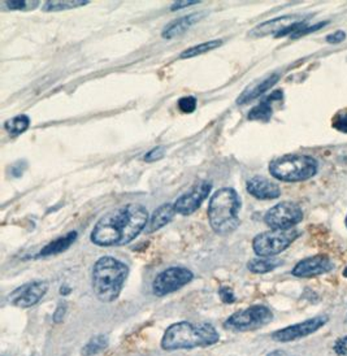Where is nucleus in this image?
Instances as JSON below:
<instances>
[{
  "label": "nucleus",
  "instance_id": "f257e3e1",
  "mask_svg": "<svg viewBox=\"0 0 347 356\" xmlns=\"http://www.w3.org/2000/svg\"><path fill=\"white\" fill-rule=\"evenodd\" d=\"M147 224V208L138 203H129L102 216L92 229L90 239L102 248L125 246L138 237Z\"/></svg>",
  "mask_w": 347,
  "mask_h": 356
},
{
  "label": "nucleus",
  "instance_id": "f03ea898",
  "mask_svg": "<svg viewBox=\"0 0 347 356\" xmlns=\"http://www.w3.org/2000/svg\"><path fill=\"white\" fill-rule=\"evenodd\" d=\"M218 341L220 334L211 324L179 321L167 327L160 345L166 351H177L213 346Z\"/></svg>",
  "mask_w": 347,
  "mask_h": 356
},
{
  "label": "nucleus",
  "instance_id": "7ed1b4c3",
  "mask_svg": "<svg viewBox=\"0 0 347 356\" xmlns=\"http://www.w3.org/2000/svg\"><path fill=\"white\" fill-rule=\"evenodd\" d=\"M128 276L129 268L125 263L112 257H100L92 267L91 277V286L95 297L103 303L116 300Z\"/></svg>",
  "mask_w": 347,
  "mask_h": 356
},
{
  "label": "nucleus",
  "instance_id": "20e7f679",
  "mask_svg": "<svg viewBox=\"0 0 347 356\" xmlns=\"http://www.w3.org/2000/svg\"><path fill=\"white\" fill-rule=\"evenodd\" d=\"M241 198L234 188H224L218 190L209 203V221L212 230L227 236L239 227Z\"/></svg>",
  "mask_w": 347,
  "mask_h": 356
},
{
  "label": "nucleus",
  "instance_id": "39448f33",
  "mask_svg": "<svg viewBox=\"0 0 347 356\" xmlns=\"http://www.w3.org/2000/svg\"><path fill=\"white\" fill-rule=\"evenodd\" d=\"M269 172L280 181L302 182L316 175L318 161L307 155H285L271 161Z\"/></svg>",
  "mask_w": 347,
  "mask_h": 356
},
{
  "label": "nucleus",
  "instance_id": "423d86ee",
  "mask_svg": "<svg viewBox=\"0 0 347 356\" xmlns=\"http://www.w3.org/2000/svg\"><path fill=\"white\" fill-rule=\"evenodd\" d=\"M273 320V312L263 305H255L234 312L224 321V327L234 332H251L266 327Z\"/></svg>",
  "mask_w": 347,
  "mask_h": 356
},
{
  "label": "nucleus",
  "instance_id": "0eeeda50",
  "mask_svg": "<svg viewBox=\"0 0 347 356\" xmlns=\"http://www.w3.org/2000/svg\"><path fill=\"white\" fill-rule=\"evenodd\" d=\"M299 237L296 229L269 230L260 233L252 241V248L260 257H273L285 251Z\"/></svg>",
  "mask_w": 347,
  "mask_h": 356
},
{
  "label": "nucleus",
  "instance_id": "6e6552de",
  "mask_svg": "<svg viewBox=\"0 0 347 356\" xmlns=\"http://www.w3.org/2000/svg\"><path fill=\"white\" fill-rule=\"evenodd\" d=\"M194 278L193 272L184 267H170L155 277L152 282V293L156 297H166L190 284Z\"/></svg>",
  "mask_w": 347,
  "mask_h": 356
},
{
  "label": "nucleus",
  "instance_id": "1a4fd4ad",
  "mask_svg": "<svg viewBox=\"0 0 347 356\" xmlns=\"http://www.w3.org/2000/svg\"><path fill=\"white\" fill-rule=\"evenodd\" d=\"M303 218V211L293 202H282L271 208L264 216V222L272 230H290Z\"/></svg>",
  "mask_w": 347,
  "mask_h": 356
},
{
  "label": "nucleus",
  "instance_id": "9d476101",
  "mask_svg": "<svg viewBox=\"0 0 347 356\" xmlns=\"http://www.w3.org/2000/svg\"><path fill=\"white\" fill-rule=\"evenodd\" d=\"M328 323L327 316H316L308 318L306 321L298 323L294 325H289L282 329H278L275 333H272V339L280 343H288L293 341H298L302 338L314 334L318 329L324 327Z\"/></svg>",
  "mask_w": 347,
  "mask_h": 356
},
{
  "label": "nucleus",
  "instance_id": "9b49d317",
  "mask_svg": "<svg viewBox=\"0 0 347 356\" xmlns=\"http://www.w3.org/2000/svg\"><path fill=\"white\" fill-rule=\"evenodd\" d=\"M49 287L50 285L47 281H33L21 285L10 293V302L13 306L30 308L40 303L49 291Z\"/></svg>",
  "mask_w": 347,
  "mask_h": 356
},
{
  "label": "nucleus",
  "instance_id": "f8f14e48",
  "mask_svg": "<svg viewBox=\"0 0 347 356\" xmlns=\"http://www.w3.org/2000/svg\"><path fill=\"white\" fill-rule=\"evenodd\" d=\"M211 188H212V184L209 181H200L198 184H195L188 193L181 195L173 203L176 212L184 216L194 213L202 206V203L207 199L211 193Z\"/></svg>",
  "mask_w": 347,
  "mask_h": 356
},
{
  "label": "nucleus",
  "instance_id": "ddd939ff",
  "mask_svg": "<svg viewBox=\"0 0 347 356\" xmlns=\"http://www.w3.org/2000/svg\"><path fill=\"white\" fill-rule=\"evenodd\" d=\"M333 269V263L325 255L306 257L300 260L296 267L293 268V276L300 278L315 277L328 273Z\"/></svg>",
  "mask_w": 347,
  "mask_h": 356
},
{
  "label": "nucleus",
  "instance_id": "4468645a",
  "mask_svg": "<svg viewBox=\"0 0 347 356\" xmlns=\"http://www.w3.org/2000/svg\"><path fill=\"white\" fill-rule=\"evenodd\" d=\"M306 20H307V17H303V16H299V15L282 16V17H277L275 20L260 24L255 29L250 31V35L259 38V37H266L269 34H276V37H278L281 33H284L285 30L289 29L290 26H293L294 24Z\"/></svg>",
  "mask_w": 347,
  "mask_h": 356
},
{
  "label": "nucleus",
  "instance_id": "2eb2a0df",
  "mask_svg": "<svg viewBox=\"0 0 347 356\" xmlns=\"http://www.w3.org/2000/svg\"><path fill=\"white\" fill-rule=\"evenodd\" d=\"M246 188L248 194L260 200H272V199H277L281 195V188L278 185L260 176L250 178Z\"/></svg>",
  "mask_w": 347,
  "mask_h": 356
},
{
  "label": "nucleus",
  "instance_id": "dca6fc26",
  "mask_svg": "<svg viewBox=\"0 0 347 356\" xmlns=\"http://www.w3.org/2000/svg\"><path fill=\"white\" fill-rule=\"evenodd\" d=\"M206 17V12H198V13H190L188 16L179 17L177 20L169 22L168 25L164 28L161 35L163 38H175L179 37L181 34H184L186 30L190 29L191 26H194L197 22L203 20Z\"/></svg>",
  "mask_w": 347,
  "mask_h": 356
},
{
  "label": "nucleus",
  "instance_id": "f3484780",
  "mask_svg": "<svg viewBox=\"0 0 347 356\" xmlns=\"http://www.w3.org/2000/svg\"><path fill=\"white\" fill-rule=\"evenodd\" d=\"M177 212H176V208H175V204H170V203H167V204H163V206H160L158 209H155V212L152 213V216L149 220V224H147V227H146V232L147 233H154V232H156V230H159V229L164 228L167 224H169L173 218H175V215H176Z\"/></svg>",
  "mask_w": 347,
  "mask_h": 356
},
{
  "label": "nucleus",
  "instance_id": "a211bd4d",
  "mask_svg": "<svg viewBox=\"0 0 347 356\" xmlns=\"http://www.w3.org/2000/svg\"><path fill=\"white\" fill-rule=\"evenodd\" d=\"M76 239H77V232H70L65 236L58 238V239L50 242L49 245H46L40 250L38 257H52V255L61 254V252L67 251L76 242Z\"/></svg>",
  "mask_w": 347,
  "mask_h": 356
},
{
  "label": "nucleus",
  "instance_id": "6ab92c4d",
  "mask_svg": "<svg viewBox=\"0 0 347 356\" xmlns=\"http://www.w3.org/2000/svg\"><path fill=\"white\" fill-rule=\"evenodd\" d=\"M282 98V92L281 91H275L272 92L269 97L264 98L260 102L257 107L250 111L248 113V120H257V121H268L272 118V102L281 99Z\"/></svg>",
  "mask_w": 347,
  "mask_h": 356
},
{
  "label": "nucleus",
  "instance_id": "aec40b11",
  "mask_svg": "<svg viewBox=\"0 0 347 356\" xmlns=\"http://www.w3.org/2000/svg\"><path fill=\"white\" fill-rule=\"evenodd\" d=\"M278 79H280L278 74H272L271 77L264 79L263 82H259L257 85L248 88V89L239 97L237 103H239V104H245V103H248L250 100L257 99L259 97H261L266 91H268L272 86H275V85L277 83Z\"/></svg>",
  "mask_w": 347,
  "mask_h": 356
},
{
  "label": "nucleus",
  "instance_id": "412c9836",
  "mask_svg": "<svg viewBox=\"0 0 347 356\" xmlns=\"http://www.w3.org/2000/svg\"><path fill=\"white\" fill-rule=\"evenodd\" d=\"M282 266V260L276 259V257H257L248 261V268L250 272L257 273V275H263L275 270L276 268Z\"/></svg>",
  "mask_w": 347,
  "mask_h": 356
},
{
  "label": "nucleus",
  "instance_id": "4be33fe9",
  "mask_svg": "<svg viewBox=\"0 0 347 356\" xmlns=\"http://www.w3.org/2000/svg\"><path fill=\"white\" fill-rule=\"evenodd\" d=\"M108 345L109 341L107 336L99 334V336L92 337L89 342L83 346L81 354L83 356L98 355L102 351H104Z\"/></svg>",
  "mask_w": 347,
  "mask_h": 356
},
{
  "label": "nucleus",
  "instance_id": "5701e85b",
  "mask_svg": "<svg viewBox=\"0 0 347 356\" xmlns=\"http://www.w3.org/2000/svg\"><path fill=\"white\" fill-rule=\"evenodd\" d=\"M221 44H223V40H209V42L202 43V44H197V46H194V47H190L188 50L184 51V52L179 55V58H181V59L195 58V56L203 55V54H206V52H209V51L218 49Z\"/></svg>",
  "mask_w": 347,
  "mask_h": 356
},
{
  "label": "nucleus",
  "instance_id": "b1692460",
  "mask_svg": "<svg viewBox=\"0 0 347 356\" xmlns=\"http://www.w3.org/2000/svg\"><path fill=\"white\" fill-rule=\"evenodd\" d=\"M89 4L88 0H54V1H46L43 6V10L46 12H52V10H64L77 8Z\"/></svg>",
  "mask_w": 347,
  "mask_h": 356
},
{
  "label": "nucleus",
  "instance_id": "393cba45",
  "mask_svg": "<svg viewBox=\"0 0 347 356\" xmlns=\"http://www.w3.org/2000/svg\"><path fill=\"white\" fill-rule=\"evenodd\" d=\"M29 118L26 115H20V116H16L13 119L8 120L4 124V128L7 129V131L12 136H19L29 128Z\"/></svg>",
  "mask_w": 347,
  "mask_h": 356
},
{
  "label": "nucleus",
  "instance_id": "a878e982",
  "mask_svg": "<svg viewBox=\"0 0 347 356\" xmlns=\"http://www.w3.org/2000/svg\"><path fill=\"white\" fill-rule=\"evenodd\" d=\"M6 6L10 8V10H33L35 7H38L40 1H4Z\"/></svg>",
  "mask_w": 347,
  "mask_h": 356
},
{
  "label": "nucleus",
  "instance_id": "bb28decb",
  "mask_svg": "<svg viewBox=\"0 0 347 356\" xmlns=\"http://www.w3.org/2000/svg\"><path fill=\"white\" fill-rule=\"evenodd\" d=\"M179 108L185 113H191L197 108V99L194 97H184L179 100Z\"/></svg>",
  "mask_w": 347,
  "mask_h": 356
},
{
  "label": "nucleus",
  "instance_id": "cd10ccee",
  "mask_svg": "<svg viewBox=\"0 0 347 356\" xmlns=\"http://www.w3.org/2000/svg\"><path fill=\"white\" fill-rule=\"evenodd\" d=\"M218 296H220V299H221L224 303H227V305H232V303L236 302V296H234L233 290L229 289V287H221V289L218 290Z\"/></svg>",
  "mask_w": 347,
  "mask_h": 356
},
{
  "label": "nucleus",
  "instance_id": "c85d7f7f",
  "mask_svg": "<svg viewBox=\"0 0 347 356\" xmlns=\"http://www.w3.org/2000/svg\"><path fill=\"white\" fill-rule=\"evenodd\" d=\"M333 127L342 133H347V112L338 113L333 121Z\"/></svg>",
  "mask_w": 347,
  "mask_h": 356
},
{
  "label": "nucleus",
  "instance_id": "c756f323",
  "mask_svg": "<svg viewBox=\"0 0 347 356\" xmlns=\"http://www.w3.org/2000/svg\"><path fill=\"white\" fill-rule=\"evenodd\" d=\"M166 155V149L163 147V146H159V147H155V149H151L149 154H146L145 155V160L146 161H158L160 159L163 158Z\"/></svg>",
  "mask_w": 347,
  "mask_h": 356
},
{
  "label": "nucleus",
  "instance_id": "7c9ffc66",
  "mask_svg": "<svg viewBox=\"0 0 347 356\" xmlns=\"http://www.w3.org/2000/svg\"><path fill=\"white\" fill-rule=\"evenodd\" d=\"M334 353L339 356H347V336L339 338L334 343Z\"/></svg>",
  "mask_w": 347,
  "mask_h": 356
},
{
  "label": "nucleus",
  "instance_id": "2f4dec72",
  "mask_svg": "<svg viewBox=\"0 0 347 356\" xmlns=\"http://www.w3.org/2000/svg\"><path fill=\"white\" fill-rule=\"evenodd\" d=\"M345 40H346V33H344V31H341V30L327 37L328 43H333V44H334V43H341V42H344Z\"/></svg>",
  "mask_w": 347,
  "mask_h": 356
},
{
  "label": "nucleus",
  "instance_id": "473e14b6",
  "mask_svg": "<svg viewBox=\"0 0 347 356\" xmlns=\"http://www.w3.org/2000/svg\"><path fill=\"white\" fill-rule=\"evenodd\" d=\"M65 312H67V307H65V305H60V306L56 308V311H55L54 316H52V318H54V323H55V324H59V323H61V321H63V318L65 316Z\"/></svg>",
  "mask_w": 347,
  "mask_h": 356
},
{
  "label": "nucleus",
  "instance_id": "72a5a7b5",
  "mask_svg": "<svg viewBox=\"0 0 347 356\" xmlns=\"http://www.w3.org/2000/svg\"><path fill=\"white\" fill-rule=\"evenodd\" d=\"M198 3L199 1H197V0H182V1H176V3L172 6V10L186 8L188 6H194V4H198Z\"/></svg>",
  "mask_w": 347,
  "mask_h": 356
},
{
  "label": "nucleus",
  "instance_id": "f704fd0d",
  "mask_svg": "<svg viewBox=\"0 0 347 356\" xmlns=\"http://www.w3.org/2000/svg\"><path fill=\"white\" fill-rule=\"evenodd\" d=\"M267 356H290L287 351L284 350H275L272 353H269Z\"/></svg>",
  "mask_w": 347,
  "mask_h": 356
},
{
  "label": "nucleus",
  "instance_id": "c9c22d12",
  "mask_svg": "<svg viewBox=\"0 0 347 356\" xmlns=\"http://www.w3.org/2000/svg\"><path fill=\"white\" fill-rule=\"evenodd\" d=\"M70 287H67L65 286V285H64V286L61 287V289H60V293H61V294H63V296H67V294H68V293H70Z\"/></svg>",
  "mask_w": 347,
  "mask_h": 356
},
{
  "label": "nucleus",
  "instance_id": "e433bc0d",
  "mask_svg": "<svg viewBox=\"0 0 347 356\" xmlns=\"http://www.w3.org/2000/svg\"><path fill=\"white\" fill-rule=\"evenodd\" d=\"M346 227H347V216H346Z\"/></svg>",
  "mask_w": 347,
  "mask_h": 356
}]
</instances>
